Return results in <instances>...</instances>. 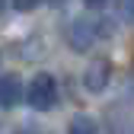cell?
I'll use <instances>...</instances> for the list:
<instances>
[{"label":"cell","instance_id":"6da1fadb","mask_svg":"<svg viewBox=\"0 0 134 134\" xmlns=\"http://www.w3.org/2000/svg\"><path fill=\"white\" fill-rule=\"evenodd\" d=\"M23 99L35 109V112H51L54 105H58V80L51 77V74H35L29 80V90L23 93Z\"/></svg>","mask_w":134,"mask_h":134},{"label":"cell","instance_id":"7a4b0ae2","mask_svg":"<svg viewBox=\"0 0 134 134\" xmlns=\"http://www.w3.org/2000/svg\"><path fill=\"white\" fill-rule=\"evenodd\" d=\"M99 23L93 19V16H83V19H74V26L67 29V38H70V48L74 51H86V48H93L96 35H99Z\"/></svg>","mask_w":134,"mask_h":134},{"label":"cell","instance_id":"8992f818","mask_svg":"<svg viewBox=\"0 0 134 134\" xmlns=\"http://www.w3.org/2000/svg\"><path fill=\"white\" fill-rule=\"evenodd\" d=\"M115 13H118V19L134 23V0H115Z\"/></svg>","mask_w":134,"mask_h":134},{"label":"cell","instance_id":"ba28073f","mask_svg":"<svg viewBox=\"0 0 134 134\" xmlns=\"http://www.w3.org/2000/svg\"><path fill=\"white\" fill-rule=\"evenodd\" d=\"M16 134H48V131H42V128H35V125H29V128H19Z\"/></svg>","mask_w":134,"mask_h":134},{"label":"cell","instance_id":"3957f363","mask_svg":"<svg viewBox=\"0 0 134 134\" xmlns=\"http://www.w3.org/2000/svg\"><path fill=\"white\" fill-rule=\"evenodd\" d=\"M109 80H112V61L109 58H96L86 70H83V86L90 93H102L109 86Z\"/></svg>","mask_w":134,"mask_h":134},{"label":"cell","instance_id":"5b68a950","mask_svg":"<svg viewBox=\"0 0 134 134\" xmlns=\"http://www.w3.org/2000/svg\"><path fill=\"white\" fill-rule=\"evenodd\" d=\"M67 134H99V128H96V121L90 115H77L70 121V128H67Z\"/></svg>","mask_w":134,"mask_h":134},{"label":"cell","instance_id":"8fae6325","mask_svg":"<svg viewBox=\"0 0 134 134\" xmlns=\"http://www.w3.org/2000/svg\"><path fill=\"white\" fill-rule=\"evenodd\" d=\"M3 10H7V0H0V16H3Z\"/></svg>","mask_w":134,"mask_h":134},{"label":"cell","instance_id":"52a82bcc","mask_svg":"<svg viewBox=\"0 0 134 134\" xmlns=\"http://www.w3.org/2000/svg\"><path fill=\"white\" fill-rule=\"evenodd\" d=\"M38 3H42V0H13V7L19 10V13H29V10H35Z\"/></svg>","mask_w":134,"mask_h":134},{"label":"cell","instance_id":"9c48e42d","mask_svg":"<svg viewBox=\"0 0 134 134\" xmlns=\"http://www.w3.org/2000/svg\"><path fill=\"white\" fill-rule=\"evenodd\" d=\"M83 3H86V7H102L105 0H83Z\"/></svg>","mask_w":134,"mask_h":134},{"label":"cell","instance_id":"277c9868","mask_svg":"<svg viewBox=\"0 0 134 134\" xmlns=\"http://www.w3.org/2000/svg\"><path fill=\"white\" fill-rule=\"evenodd\" d=\"M23 83L16 74H7V77H0V109H16L23 102Z\"/></svg>","mask_w":134,"mask_h":134},{"label":"cell","instance_id":"30bf717a","mask_svg":"<svg viewBox=\"0 0 134 134\" xmlns=\"http://www.w3.org/2000/svg\"><path fill=\"white\" fill-rule=\"evenodd\" d=\"M48 3H51V7H61V3H67V0H48Z\"/></svg>","mask_w":134,"mask_h":134}]
</instances>
